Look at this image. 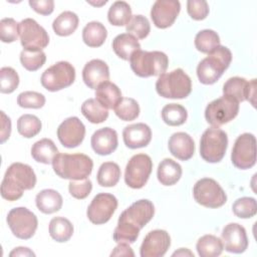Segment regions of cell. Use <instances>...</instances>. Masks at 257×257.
Returning a JSON list of instances; mask_svg holds the SVG:
<instances>
[{"label": "cell", "mask_w": 257, "mask_h": 257, "mask_svg": "<svg viewBox=\"0 0 257 257\" xmlns=\"http://www.w3.org/2000/svg\"><path fill=\"white\" fill-rule=\"evenodd\" d=\"M6 221L13 235L22 240L30 239L35 234L38 225L36 215L24 207L11 209Z\"/></svg>", "instance_id": "cell-10"}, {"label": "cell", "mask_w": 257, "mask_h": 257, "mask_svg": "<svg viewBox=\"0 0 257 257\" xmlns=\"http://www.w3.org/2000/svg\"><path fill=\"white\" fill-rule=\"evenodd\" d=\"M187 109L178 103L166 104L162 109V118L165 123L171 126H178L187 120Z\"/></svg>", "instance_id": "cell-37"}, {"label": "cell", "mask_w": 257, "mask_h": 257, "mask_svg": "<svg viewBox=\"0 0 257 257\" xmlns=\"http://www.w3.org/2000/svg\"><path fill=\"white\" fill-rule=\"evenodd\" d=\"M131 68L140 77L157 76L165 73L169 58L162 51H136L130 58Z\"/></svg>", "instance_id": "cell-5"}, {"label": "cell", "mask_w": 257, "mask_h": 257, "mask_svg": "<svg viewBox=\"0 0 257 257\" xmlns=\"http://www.w3.org/2000/svg\"><path fill=\"white\" fill-rule=\"evenodd\" d=\"M92 150L100 156H107L114 152L118 145L117 134L111 127H102L95 131L90 140Z\"/></svg>", "instance_id": "cell-22"}, {"label": "cell", "mask_w": 257, "mask_h": 257, "mask_svg": "<svg viewBox=\"0 0 257 257\" xmlns=\"http://www.w3.org/2000/svg\"><path fill=\"white\" fill-rule=\"evenodd\" d=\"M231 161L240 170H247L255 165L256 139L254 135L245 133L236 139L232 149Z\"/></svg>", "instance_id": "cell-12"}, {"label": "cell", "mask_w": 257, "mask_h": 257, "mask_svg": "<svg viewBox=\"0 0 257 257\" xmlns=\"http://www.w3.org/2000/svg\"><path fill=\"white\" fill-rule=\"evenodd\" d=\"M42 124L40 119L34 114H23L17 120V131L18 133L26 138L30 139L38 135L41 131Z\"/></svg>", "instance_id": "cell-39"}, {"label": "cell", "mask_w": 257, "mask_h": 257, "mask_svg": "<svg viewBox=\"0 0 257 257\" xmlns=\"http://www.w3.org/2000/svg\"><path fill=\"white\" fill-rule=\"evenodd\" d=\"M117 208L116 198L107 193L97 194L89 204L86 216L88 220L95 225L106 223Z\"/></svg>", "instance_id": "cell-14"}, {"label": "cell", "mask_w": 257, "mask_h": 257, "mask_svg": "<svg viewBox=\"0 0 257 257\" xmlns=\"http://www.w3.org/2000/svg\"><path fill=\"white\" fill-rule=\"evenodd\" d=\"M109 68L101 59H91L82 69V79L84 83L92 89H96L102 82L108 81Z\"/></svg>", "instance_id": "cell-23"}, {"label": "cell", "mask_w": 257, "mask_h": 257, "mask_svg": "<svg viewBox=\"0 0 257 257\" xmlns=\"http://www.w3.org/2000/svg\"><path fill=\"white\" fill-rule=\"evenodd\" d=\"M19 35V23L13 18H3L0 21V39L2 42L11 43L17 40Z\"/></svg>", "instance_id": "cell-46"}, {"label": "cell", "mask_w": 257, "mask_h": 257, "mask_svg": "<svg viewBox=\"0 0 257 257\" xmlns=\"http://www.w3.org/2000/svg\"><path fill=\"white\" fill-rule=\"evenodd\" d=\"M139 228L132 226L127 223L117 222V226L113 231L112 238L115 242H125V243H135L140 234Z\"/></svg>", "instance_id": "cell-44"}, {"label": "cell", "mask_w": 257, "mask_h": 257, "mask_svg": "<svg viewBox=\"0 0 257 257\" xmlns=\"http://www.w3.org/2000/svg\"><path fill=\"white\" fill-rule=\"evenodd\" d=\"M17 103L24 108H40L45 104V96L36 91H23L17 96Z\"/></svg>", "instance_id": "cell-47"}, {"label": "cell", "mask_w": 257, "mask_h": 257, "mask_svg": "<svg viewBox=\"0 0 257 257\" xmlns=\"http://www.w3.org/2000/svg\"><path fill=\"white\" fill-rule=\"evenodd\" d=\"M29 5L35 12L41 15H49L54 10L53 0H30Z\"/></svg>", "instance_id": "cell-50"}, {"label": "cell", "mask_w": 257, "mask_h": 257, "mask_svg": "<svg viewBox=\"0 0 257 257\" xmlns=\"http://www.w3.org/2000/svg\"><path fill=\"white\" fill-rule=\"evenodd\" d=\"M87 3H89V4H91V5H94V6H100V5L105 4L106 1H102L101 3H93V2H91V1H87Z\"/></svg>", "instance_id": "cell-55"}, {"label": "cell", "mask_w": 257, "mask_h": 257, "mask_svg": "<svg viewBox=\"0 0 257 257\" xmlns=\"http://www.w3.org/2000/svg\"><path fill=\"white\" fill-rule=\"evenodd\" d=\"M46 61V55L42 50L32 51L23 49L20 53V62L22 66L29 70L35 71L39 69Z\"/></svg>", "instance_id": "cell-42"}, {"label": "cell", "mask_w": 257, "mask_h": 257, "mask_svg": "<svg viewBox=\"0 0 257 257\" xmlns=\"http://www.w3.org/2000/svg\"><path fill=\"white\" fill-rule=\"evenodd\" d=\"M132 16L131 6L125 1H115L107 12V19L109 23L114 26L126 25Z\"/></svg>", "instance_id": "cell-36"}, {"label": "cell", "mask_w": 257, "mask_h": 257, "mask_svg": "<svg viewBox=\"0 0 257 257\" xmlns=\"http://www.w3.org/2000/svg\"><path fill=\"white\" fill-rule=\"evenodd\" d=\"M35 203L40 212L44 214H52L61 209L63 200L57 191L45 189L36 195Z\"/></svg>", "instance_id": "cell-26"}, {"label": "cell", "mask_w": 257, "mask_h": 257, "mask_svg": "<svg viewBox=\"0 0 257 257\" xmlns=\"http://www.w3.org/2000/svg\"><path fill=\"white\" fill-rule=\"evenodd\" d=\"M227 134L218 127L207 128L200 140V156L208 163L220 162L227 151Z\"/></svg>", "instance_id": "cell-6"}, {"label": "cell", "mask_w": 257, "mask_h": 257, "mask_svg": "<svg viewBox=\"0 0 257 257\" xmlns=\"http://www.w3.org/2000/svg\"><path fill=\"white\" fill-rule=\"evenodd\" d=\"M113 109L116 116L124 121L134 120L140 114L139 103L132 97H122Z\"/></svg>", "instance_id": "cell-40"}, {"label": "cell", "mask_w": 257, "mask_h": 257, "mask_svg": "<svg viewBox=\"0 0 257 257\" xmlns=\"http://www.w3.org/2000/svg\"><path fill=\"white\" fill-rule=\"evenodd\" d=\"M120 178V169L116 163L105 162L98 169L96 180L101 187H113Z\"/></svg>", "instance_id": "cell-35"}, {"label": "cell", "mask_w": 257, "mask_h": 257, "mask_svg": "<svg viewBox=\"0 0 257 257\" xmlns=\"http://www.w3.org/2000/svg\"><path fill=\"white\" fill-rule=\"evenodd\" d=\"M222 242L226 251L230 253H243L248 247L246 230L238 223H229L222 230Z\"/></svg>", "instance_id": "cell-20"}, {"label": "cell", "mask_w": 257, "mask_h": 257, "mask_svg": "<svg viewBox=\"0 0 257 257\" xmlns=\"http://www.w3.org/2000/svg\"><path fill=\"white\" fill-rule=\"evenodd\" d=\"M81 113L91 123H101L108 117V110L95 98H88L81 104Z\"/></svg>", "instance_id": "cell-34"}, {"label": "cell", "mask_w": 257, "mask_h": 257, "mask_svg": "<svg viewBox=\"0 0 257 257\" xmlns=\"http://www.w3.org/2000/svg\"><path fill=\"white\" fill-rule=\"evenodd\" d=\"M153 162L150 156L138 154L133 156L125 166L124 182L132 189L143 188L152 173Z\"/></svg>", "instance_id": "cell-11"}, {"label": "cell", "mask_w": 257, "mask_h": 257, "mask_svg": "<svg viewBox=\"0 0 257 257\" xmlns=\"http://www.w3.org/2000/svg\"><path fill=\"white\" fill-rule=\"evenodd\" d=\"M52 167L54 173L62 179L82 180L91 174L93 162L83 154H57Z\"/></svg>", "instance_id": "cell-2"}, {"label": "cell", "mask_w": 257, "mask_h": 257, "mask_svg": "<svg viewBox=\"0 0 257 257\" xmlns=\"http://www.w3.org/2000/svg\"><path fill=\"white\" fill-rule=\"evenodd\" d=\"M170 153L181 161L190 160L195 153V143L190 135L184 132L175 133L168 143Z\"/></svg>", "instance_id": "cell-24"}, {"label": "cell", "mask_w": 257, "mask_h": 257, "mask_svg": "<svg viewBox=\"0 0 257 257\" xmlns=\"http://www.w3.org/2000/svg\"><path fill=\"white\" fill-rule=\"evenodd\" d=\"M78 22V16L74 12L64 11L54 19L52 28L55 34L59 36H68L76 30Z\"/></svg>", "instance_id": "cell-31"}, {"label": "cell", "mask_w": 257, "mask_h": 257, "mask_svg": "<svg viewBox=\"0 0 257 257\" xmlns=\"http://www.w3.org/2000/svg\"><path fill=\"white\" fill-rule=\"evenodd\" d=\"M232 53L226 46L219 45L208 56L202 59L197 66V76L203 84L215 83L229 67Z\"/></svg>", "instance_id": "cell-3"}, {"label": "cell", "mask_w": 257, "mask_h": 257, "mask_svg": "<svg viewBox=\"0 0 257 257\" xmlns=\"http://www.w3.org/2000/svg\"><path fill=\"white\" fill-rule=\"evenodd\" d=\"M173 256H193L194 254L187 248H180L179 251H176L173 253Z\"/></svg>", "instance_id": "cell-54"}, {"label": "cell", "mask_w": 257, "mask_h": 257, "mask_svg": "<svg viewBox=\"0 0 257 257\" xmlns=\"http://www.w3.org/2000/svg\"><path fill=\"white\" fill-rule=\"evenodd\" d=\"M107 36V31L104 25L98 21L87 23L82 30V40L89 47L101 46Z\"/></svg>", "instance_id": "cell-30"}, {"label": "cell", "mask_w": 257, "mask_h": 257, "mask_svg": "<svg viewBox=\"0 0 257 257\" xmlns=\"http://www.w3.org/2000/svg\"><path fill=\"white\" fill-rule=\"evenodd\" d=\"M19 84V75L15 69L9 66L2 67L0 70V91L2 93L13 92Z\"/></svg>", "instance_id": "cell-45"}, {"label": "cell", "mask_w": 257, "mask_h": 257, "mask_svg": "<svg viewBox=\"0 0 257 257\" xmlns=\"http://www.w3.org/2000/svg\"><path fill=\"white\" fill-rule=\"evenodd\" d=\"M58 154V150L50 139H42L37 141L31 148L32 158L38 162L45 165L52 164L54 158Z\"/></svg>", "instance_id": "cell-29"}, {"label": "cell", "mask_w": 257, "mask_h": 257, "mask_svg": "<svg viewBox=\"0 0 257 257\" xmlns=\"http://www.w3.org/2000/svg\"><path fill=\"white\" fill-rule=\"evenodd\" d=\"M193 196L195 201L207 208L222 207L227 196L222 187L211 178H203L197 181L193 188Z\"/></svg>", "instance_id": "cell-9"}, {"label": "cell", "mask_w": 257, "mask_h": 257, "mask_svg": "<svg viewBox=\"0 0 257 257\" xmlns=\"http://www.w3.org/2000/svg\"><path fill=\"white\" fill-rule=\"evenodd\" d=\"M70 195L75 199H85L92 190V183L88 178L82 180H70L68 184Z\"/></svg>", "instance_id": "cell-48"}, {"label": "cell", "mask_w": 257, "mask_h": 257, "mask_svg": "<svg viewBox=\"0 0 257 257\" xmlns=\"http://www.w3.org/2000/svg\"><path fill=\"white\" fill-rule=\"evenodd\" d=\"M156 90L165 98H186L192 91V81L182 68H177L159 75Z\"/></svg>", "instance_id": "cell-4"}, {"label": "cell", "mask_w": 257, "mask_h": 257, "mask_svg": "<svg viewBox=\"0 0 257 257\" xmlns=\"http://www.w3.org/2000/svg\"><path fill=\"white\" fill-rule=\"evenodd\" d=\"M121 98L120 89L110 81L102 82L95 89V99L106 109H113Z\"/></svg>", "instance_id": "cell-25"}, {"label": "cell", "mask_w": 257, "mask_h": 257, "mask_svg": "<svg viewBox=\"0 0 257 257\" xmlns=\"http://www.w3.org/2000/svg\"><path fill=\"white\" fill-rule=\"evenodd\" d=\"M85 136V126L76 116L64 119L57 128V138L60 144L68 149L78 147Z\"/></svg>", "instance_id": "cell-16"}, {"label": "cell", "mask_w": 257, "mask_h": 257, "mask_svg": "<svg viewBox=\"0 0 257 257\" xmlns=\"http://www.w3.org/2000/svg\"><path fill=\"white\" fill-rule=\"evenodd\" d=\"M256 88V79L248 81L247 79L239 76L229 78L223 85L224 95L230 96L236 99L238 102L248 100L255 105L254 96Z\"/></svg>", "instance_id": "cell-19"}, {"label": "cell", "mask_w": 257, "mask_h": 257, "mask_svg": "<svg viewBox=\"0 0 257 257\" xmlns=\"http://www.w3.org/2000/svg\"><path fill=\"white\" fill-rule=\"evenodd\" d=\"M154 214V204L147 199H142L133 203L127 209H125L120 214L117 222L127 223L142 229L153 219Z\"/></svg>", "instance_id": "cell-15"}, {"label": "cell", "mask_w": 257, "mask_h": 257, "mask_svg": "<svg viewBox=\"0 0 257 257\" xmlns=\"http://www.w3.org/2000/svg\"><path fill=\"white\" fill-rule=\"evenodd\" d=\"M41 84L48 91H57L70 86L75 80V69L67 61H58L41 75Z\"/></svg>", "instance_id": "cell-8"}, {"label": "cell", "mask_w": 257, "mask_h": 257, "mask_svg": "<svg viewBox=\"0 0 257 257\" xmlns=\"http://www.w3.org/2000/svg\"><path fill=\"white\" fill-rule=\"evenodd\" d=\"M124 145L130 149H140L147 147L152 140V131L144 122L133 123L125 126L122 131Z\"/></svg>", "instance_id": "cell-21"}, {"label": "cell", "mask_w": 257, "mask_h": 257, "mask_svg": "<svg viewBox=\"0 0 257 257\" xmlns=\"http://www.w3.org/2000/svg\"><path fill=\"white\" fill-rule=\"evenodd\" d=\"M196 249L201 257H216L221 255L223 252L224 246L223 242L220 238L215 235H204L202 236L197 244Z\"/></svg>", "instance_id": "cell-33"}, {"label": "cell", "mask_w": 257, "mask_h": 257, "mask_svg": "<svg viewBox=\"0 0 257 257\" xmlns=\"http://www.w3.org/2000/svg\"><path fill=\"white\" fill-rule=\"evenodd\" d=\"M112 49L114 53L123 60H130L131 56L141 49L138 39L130 33H121L112 40Z\"/></svg>", "instance_id": "cell-27"}, {"label": "cell", "mask_w": 257, "mask_h": 257, "mask_svg": "<svg viewBox=\"0 0 257 257\" xmlns=\"http://www.w3.org/2000/svg\"><path fill=\"white\" fill-rule=\"evenodd\" d=\"M181 10L178 0H158L151 9V18L156 27L165 29L177 19Z\"/></svg>", "instance_id": "cell-17"}, {"label": "cell", "mask_w": 257, "mask_h": 257, "mask_svg": "<svg viewBox=\"0 0 257 257\" xmlns=\"http://www.w3.org/2000/svg\"><path fill=\"white\" fill-rule=\"evenodd\" d=\"M1 117H2V130H1V144H4L10 137L11 133V120L10 118L4 113V111H1Z\"/></svg>", "instance_id": "cell-51"}, {"label": "cell", "mask_w": 257, "mask_h": 257, "mask_svg": "<svg viewBox=\"0 0 257 257\" xmlns=\"http://www.w3.org/2000/svg\"><path fill=\"white\" fill-rule=\"evenodd\" d=\"M171 245V237L165 230L157 229L149 232L145 237L140 254L142 257H162Z\"/></svg>", "instance_id": "cell-18"}, {"label": "cell", "mask_w": 257, "mask_h": 257, "mask_svg": "<svg viewBox=\"0 0 257 257\" xmlns=\"http://www.w3.org/2000/svg\"><path fill=\"white\" fill-rule=\"evenodd\" d=\"M125 29L127 33L134 35L137 39H144L149 35L151 31V25L145 16L134 15L125 25Z\"/></svg>", "instance_id": "cell-43"}, {"label": "cell", "mask_w": 257, "mask_h": 257, "mask_svg": "<svg viewBox=\"0 0 257 257\" xmlns=\"http://www.w3.org/2000/svg\"><path fill=\"white\" fill-rule=\"evenodd\" d=\"M19 37L26 50H42L49 43L46 30L32 18H25L19 23Z\"/></svg>", "instance_id": "cell-13"}, {"label": "cell", "mask_w": 257, "mask_h": 257, "mask_svg": "<svg viewBox=\"0 0 257 257\" xmlns=\"http://www.w3.org/2000/svg\"><path fill=\"white\" fill-rule=\"evenodd\" d=\"M157 177L162 185L173 186L182 177V167L172 159H164L159 164Z\"/></svg>", "instance_id": "cell-28"}, {"label": "cell", "mask_w": 257, "mask_h": 257, "mask_svg": "<svg viewBox=\"0 0 257 257\" xmlns=\"http://www.w3.org/2000/svg\"><path fill=\"white\" fill-rule=\"evenodd\" d=\"M10 257H14V256H35V254L27 247H17L14 248L10 253H9Z\"/></svg>", "instance_id": "cell-53"}, {"label": "cell", "mask_w": 257, "mask_h": 257, "mask_svg": "<svg viewBox=\"0 0 257 257\" xmlns=\"http://www.w3.org/2000/svg\"><path fill=\"white\" fill-rule=\"evenodd\" d=\"M239 102L227 95L211 101L205 109V118L214 127H219L237 116Z\"/></svg>", "instance_id": "cell-7"}, {"label": "cell", "mask_w": 257, "mask_h": 257, "mask_svg": "<svg viewBox=\"0 0 257 257\" xmlns=\"http://www.w3.org/2000/svg\"><path fill=\"white\" fill-rule=\"evenodd\" d=\"M233 213L242 219L252 218L257 213L256 200L251 197H242L237 199L232 205Z\"/></svg>", "instance_id": "cell-41"}, {"label": "cell", "mask_w": 257, "mask_h": 257, "mask_svg": "<svg viewBox=\"0 0 257 257\" xmlns=\"http://www.w3.org/2000/svg\"><path fill=\"white\" fill-rule=\"evenodd\" d=\"M220 45V37L214 30L204 29L199 31L195 37L196 48L203 53H210Z\"/></svg>", "instance_id": "cell-38"}, {"label": "cell", "mask_w": 257, "mask_h": 257, "mask_svg": "<svg viewBox=\"0 0 257 257\" xmlns=\"http://www.w3.org/2000/svg\"><path fill=\"white\" fill-rule=\"evenodd\" d=\"M187 11L194 20H203L209 14V5L205 0H189Z\"/></svg>", "instance_id": "cell-49"}, {"label": "cell", "mask_w": 257, "mask_h": 257, "mask_svg": "<svg viewBox=\"0 0 257 257\" xmlns=\"http://www.w3.org/2000/svg\"><path fill=\"white\" fill-rule=\"evenodd\" d=\"M49 235L56 242L68 241L73 234V225L64 217H54L49 222Z\"/></svg>", "instance_id": "cell-32"}, {"label": "cell", "mask_w": 257, "mask_h": 257, "mask_svg": "<svg viewBox=\"0 0 257 257\" xmlns=\"http://www.w3.org/2000/svg\"><path fill=\"white\" fill-rule=\"evenodd\" d=\"M35 185L36 175L33 169L26 164L13 163L5 172L1 183V196L7 201H16L25 190H31Z\"/></svg>", "instance_id": "cell-1"}, {"label": "cell", "mask_w": 257, "mask_h": 257, "mask_svg": "<svg viewBox=\"0 0 257 257\" xmlns=\"http://www.w3.org/2000/svg\"><path fill=\"white\" fill-rule=\"evenodd\" d=\"M110 256H135V253L128 246V243L119 242L110 253Z\"/></svg>", "instance_id": "cell-52"}]
</instances>
